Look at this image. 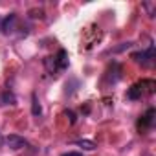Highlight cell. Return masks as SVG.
Wrapping results in <instances>:
<instances>
[{
	"instance_id": "1",
	"label": "cell",
	"mask_w": 156,
	"mask_h": 156,
	"mask_svg": "<svg viewBox=\"0 0 156 156\" xmlns=\"http://www.w3.org/2000/svg\"><path fill=\"white\" fill-rule=\"evenodd\" d=\"M46 66L50 72H57V70H66L68 68V53L64 50H59L55 57H48L46 59Z\"/></svg>"
},
{
	"instance_id": "2",
	"label": "cell",
	"mask_w": 156,
	"mask_h": 156,
	"mask_svg": "<svg viewBox=\"0 0 156 156\" xmlns=\"http://www.w3.org/2000/svg\"><path fill=\"white\" fill-rule=\"evenodd\" d=\"M132 59L136 62H141V66H151L154 61V46H149V50H145V51L132 53Z\"/></svg>"
},
{
	"instance_id": "3",
	"label": "cell",
	"mask_w": 156,
	"mask_h": 156,
	"mask_svg": "<svg viewBox=\"0 0 156 156\" xmlns=\"http://www.w3.org/2000/svg\"><path fill=\"white\" fill-rule=\"evenodd\" d=\"M6 143H8V147L13 149V151H19V149L28 147V141H26L22 136H19V134H9V136L6 138Z\"/></svg>"
},
{
	"instance_id": "4",
	"label": "cell",
	"mask_w": 156,
	"mask_h": 156,
	"mask_svg": "<svg viewBox=\"0 0 156 156\" xmlns=\"http://www.w3.org/2000/svg\"><path fill=\"white\" fill-rule=\"evenodd\" d=\"M154 108H149L141 118H140V121H138V129H151L152 127V123H154Z\"/></svg>"
},
{
	"instance_id": "5",
	"label": "cell",
	"mask_w": 156,
	"mask_h": 156,
	"mask_svg": "<svg viewBox=\"0 0 156 156\" xmlns=\"http://www.w3.org/2000/svg\"><path fill=\"white\" fill-rule=\"evenodd\" d=\"M141 96H143V87H141V83H136V85H132V87L127 90V99H130V101L141 99Z\"/></svg>"
},
{
	"instance_id": "6",
	"label": "cell",
	"mask_w": 156,
	"mask_h": 156,
	"mask_svg": "<svg viewBox=\"0 0 156 156\" xmlns=\"http://www.w3.org/2000/svg\"><path fill=\"white\" fill-rule=\"evenodd\" d=\"M15 22H17V15L15 13H11L9 17H6L4 19V22H2V28H0V30H2V33H11L13 31V28H15Z\"/></svg>"
},
{
	"instance_id": "7",
	"label": "cell",
	"mask_w": 156,
	"mask_h": 156,
	"mask_svg": "<svg viewBox=\"0 0 156 156\" xmlns=\"http://www.w3.org/2000/svg\"><path fill=\"white\" fill-rule=\"evenodd\" d=\"M75 145H79L81 149H85V151H94L98 145L94 143V141H90V140H79V141H75Z\"/></svg>"
},
{
	"instance_id": "8",
	"label": "cell",
	"mask_w": 156,
	"mask_h": 156,
	"mask_svg": "<svg viewBox=\"0 0 156 156\" xmlns=\"http://www.w3.org/2000/svg\"><path fill=\"white\" fill-rule=\"evenodd\" d=\"M17 99H15V96L11 94V92H6V94H2L0 96V105H13Z\"/></svg>"
},
{
	"instance_id": "9",
	"label": "cell",
	"mask_w": 156,
	"mask_h": 156,
	"mask_svg": "<svg viewBox=\"0 0 156 156\" xmlns=\"http://www.w3.org/2000/svg\"><path fill=\"white\" fill-rule=\"evenodd\" d=\"M31 112H33V116H41V112H42V108H41V105H39V101H37V96L33 94V98H31Z\"/></svg>"
},
{
	"instance_id": "10",
	"label": "cell",
	"mask_w": 156,
	"mask_h": 156,
	"mask_svg": "<svg viewBox=\"0 0 156 156\" xmlns=\"http://www.w3.org/2000/svg\"><path fill=\"white\" fill-rule=\"evenodd\" d=\"M30 17H31V19H42V17H44V11H42V9H31V11H30Z\"/></svg>"
},
{
	"instance_id": "11",
	"label": "cell",
	"mask_w": 156,
	"mask_h": 156,
	"mask_svg": "<svg viewBox=\"0 0 156 156\" xmlns=\"http://www.w3.org/2000/svg\"><path fill=\"white\" fill-rule=\"evenodd\" d=\"M66 116H68V118H70V123H72V125H73V123H75V114H73V112H72V110H66Z\"/></svg>"
},
{
	"instance_id": "12",
	"label": "cell",
	"mask_w": 156,
	"mask_h": 156,
	"mask_svg": "<svg viewBox=\"0 0 156 156\" xmlns=\"http://www.w3.org/2000/svg\"><path fill=\"white\" fill-rule=\"evenodd\" d=\"M62 156H81L79 152H66V154H62Z\"/></svg>"
},
{
	"instance_id": "13",
	"label": "cell",
	"mask_w": 156,
	"mask_h": 156,
	"mask_svg": "<svg viewBox=\"0 0 156 156\" xmlns=\"http://www.w3.org/2000/svg\"><path fill=\"white\" fill-rule=\"evenodd\" d=\"M0 145H2V136H0Z\"/></svg>"
}]
</instances>
